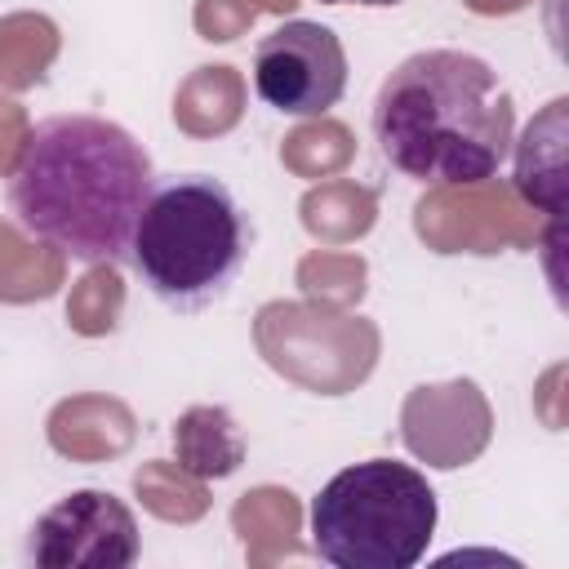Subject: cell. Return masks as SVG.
<instances>
[{"mask_svg":"<svg viewBox=\"0 0 569 569\" xmlns=\"http://www.w3.org/2000/svg\"><path fill=\"white\" fill-rule=\"evenodd\" d=\"M516 107L498 71L467 49L409 53L373 98L378 156L436 187L485 182L511 151Z\"/></svg>","mask_w":569,"mask_h":569,"instance_id":"2","label":"cell"},{"mask_svg":"<svg viewBox=\"0 0 569 569\" xmlns=\"http://www.w3.org/2000/svg\"><path fill=\"white\" fill-rule=\"evenodd\" d=\"M249 249L253 222L231 187L209 173H182L151 187L129 240V262L164 307L200 311L231 289Z\"/></svg>","mask_w":569,"mask_h":569,"instance_id":"3","label":"cell"},{"mask_svg":"<svg viewBox=\"0 0 569 569\" xmlns=\"http://www.w3.org/2000/svg\"><path fill=\"white\" fill-rule=\"evenodd\" d=\"M151 187V156L129 129L67 111L27 129L4 200L31 240L84 267H120Z\"/></svg>","mask_w":569,"mask_h":569,"instance_id":"1","label":"cell"},{"mask_svg":"<svg viewBox=\"0 0 569 569\" xmlns=\"http://www.w3.org/2000/svg\"><path fill=\"white\" fill-rule=\"evenodd\" d=\"M320 4H347V0H320ZM365 4H391V0H365Z\"/></svg>","mask_w":569,"mask_h":569,"instance_id":"8","label":"cell"},{"mask_svg":"<svg viewBox=\"0 0 569 569\" xmlns=\"http://www.w3.org/2000/svg\"><path fill=\"white\" fill-rule=\"evenodd\" d=\"M436 489L396 458L342 467L311 498V547L333 569H413L436 533Z\"/></svg>","mask_w":569,"mask_h":569,"instance_id":"4","label":"cell"},{"mask_svg":"<svg viewBox=\"0 0 569 569\" xmlns=\"http://www.w3.org/2000/svg\"><path fill=\"white\" fill-rule=\"evenodd\" d=\"M27 560L44 569H129L138 560V520L116 493L76 489L31 525Z\"/></svg>","mask_w":569,"mask_h":569,"instance_id":"6","label":"cell"},{"mask_svg":"<svg viewBox=\"0 0 569 569\" xmlns=\"http://www.w3.org/2000/svg\"><path fill=\"white\" fill-rule=\"evenodd\" d=\"M173 445H178L182 467L196 471V476H227V471H236V462H240V453H244V445H240L236 422H231L227 409L213 413V431H204V427H200V409H191V413L173 427Z\"/></svg>","mask_w":569,"mask_h":569,"instance_id":"7","label":"cell"},{"mask_svg":"<svg viewBox=\"0 0 569 569\" xmlns=\"http://www.w3.org/2000/svg\"><path fill=\"white\" fill-rule=\"evenodd\" d=\"M253 89L280 116H325L347 93V49L325 22H280L253 49Z\"/></svg>","mask_w":569,"mask_h":569,"instance_id":"5","label":"cell"}]
</instances>
